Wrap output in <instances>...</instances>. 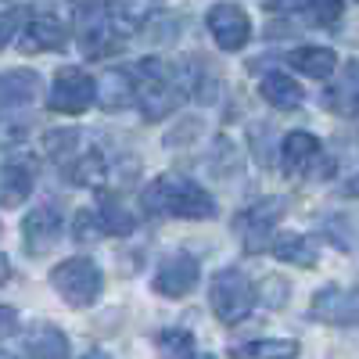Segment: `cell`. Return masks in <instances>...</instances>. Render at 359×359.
Masks as SVG:
<instances>
[{"label": "cell", "mask_w": 359, "mask_h": 359, "mask_svg": "<svg viewBox=\"0 0 359 359\" xmlns=\"http://www.w3.org/2000/svg\"><path fill=\"white\" fill-rule=\"evenodd\" d=\"M140 201L151 216H169V219H216V212H219L216 198L208 194L198 180L176 176V172L155 176L151 184L144 187Z\"/></svg>", "instance_id": "6da1fadb"}, {"label": "cell", "mask_w": 359, "mask_h": 359, "mask_svg": "<svg viewBox=\"0 0 359 359\" xmlns=\"http://www.w3.org/2000/svg\"><path fill=\"white\" fill-rule=\"evenodd\" d=\"M133 79H137V104H140L144 118H151V123L162 118V115H169V111H176L180 101L191 94L187 90V72L158 62V57H144V62H137Z\"/></svg>", "instance_id": "7a4b0ae2"}, {"label": "cell", "mask_w": 359, "mask_h": 359, "mask_svg": "<svg viewBox=\"0 0 359 359\" xmlns=\"http://www.w3.org/2000/svg\"><path fill=\"white\" fill-rule=\"evenodd\" d=\"M43 151L72 184H79V187L101 184L104 155L90 144L86 133H79V130H50V133H43Z\"/></svg>", "instance_id": "3957f363"}, {"label": "cell", "mask_w": 359, "mask_h": 359, "mask_svg": "<svg viewBox=\"0 0 359 359\" xmlns=\"http://www.w3.org/2000/svg\"><path fill=\"white\" fill-rule=\"evenodd\" d=\"M50 287L62 294V302H69L72 309H90L104 291V273L94 259L76 255V259H65L50 269Z\"/></svg>", "instance_id": "277c9868"}, {"label": "cell", "mask_w": 359, "mask_h": 359, "mask_svg": "<svg viewBox=\"0 0 359 359\" xmlns=\"http://www.w3.org/2000/svg\"><path fill=\"white\" fill-rule=\"evenodd\" d=\"M255 302H259V291L248 280V273H241V269L226 266V269H219V273L208 280V306H212L216 320H223L226 327L248 320Z\"/></svg>", "instance_id": "5b68a950"}, {"label": "cell", "mask_w": 359, "mask_h": 359, "mask_svg": "<svg viewBox=\"0 0 359 359\" xmlns=\"http://www.w3.org/2000/svg\"><path fill=\"white\" fill-rule=\"evenodd\" d=\"M72 40L83 50V57H104L111 50V11L108 0H72Z\"/></svg>", "instance_id": "8992f818"}, {"label": "cell", "mask_w": 359, "mask_h": 359, "mask_svg": "<svg viewBox=\"0 0 359 359\" xmlns=\"http://www.w3.org/2000/svg\"><path fill=\"white\" fill-rule=\"evenodd\" d=\"M97 101V83L79 65H62L54 72V86L47 94V108L57 115H83Z\"/></svg>", "instance_id": "52a82bcc"}, {"label": "cell", "mask_w": 359, "mask_h": 359, "mask_svg": "<svg viewBox=\"0 0 359 359\" xmlns=\"http://www.w3.org/2000/svg\"><path fill=\"white\" fill-rule=\"evenodd\" d=\"M280 216H284L280 198H262V201L248 205L245 212H237L233 216V230H237V237H241V248L248 255L266 252L269 245H273V226H277Z\"/></svg>", "instance_id": "ba28073f"}, {"label": "cell", "mask_w": 359, "mask_h": 359, "mask_svg": "<svg viewBox=\"0 0 359 359\" xmlns=\"http://www.w3.org/2000/svg\"><path fill=\"white\" fill-rule=\"evenodd\" d=\"M309 320L334 323V327H355L359 323V287H338V284L320 287L309 302Z\"/></svg>", "instance_id": "9c48e42d"}, {"label": "cell", "mask_w": 359, "mask_h": 359, "mask_svg": "<svg viewBox=\"0 0 359 359\" xmlns=\"http://www.w3.org/2000/svg\"><path fill=\"white\" fill-rule=\"evenodd\" d=\"M198 280H201L198 259L187 255V252H172L158 262L155 277H151V291L162 294V298H184L198 287Z\"/></svg>", "instance_id": "30bf717a"}, {"label": "cell", "mask_w": 359, "mask_h": 359, "mask_svg": "<svg viewBox=\"0 0 359 359\" xmlns=\"http://www.w3.org/2000/svg\"><path fill=\"white\" fill-rule=\"evenodd\" d=\"M65 233V216L57 205H36L33 212L22 219V245L29 255H47Z\"/></svg>", "instance_id": "8fae6325"}, {"label": "cell", "mask_w": 359, "mask_h": 359, "mask_svg": "<svg viewBox=\"0 0 359 359\" xmlns=\"http://www.w3.org/2000/svg\"><path fill=\"white\" fill-rule=\"evenodd\" d=\"M205 22H208V33H212L216 47L226 54H237L252 40V18L241 4H216Z\"/></svg>", "instance_id": "7c38bea8"}, {"label": "cell", "mask_w": 359, "mask_h": 359, "mask_svg": "<svg viewBox=\"0 0 359 359\" xmlns=\"http://www.w3.org/2000/svg\"><path fill=\"white\" fill-rule=\"evenodd\" d=\"M69 43V25L57 18V15H36L29 18L22 36H18V50L22 54H50V50H62Z\"/></svg>", "instance_id": "4fadbf2b"}, {"label": "cell", "mask_w": 359, "mask_h": 359, "mask_svg": "<svg viewBox=\"0 0 359 359\" xmlns=\"http://www.w3.org/2000/svg\"><path fill=\"white\" fill-rule=\"evenodd\" d=\"M323 158V144L320 137L306 133V130H294L280 140V169L284 176H306L316 169V162Z\"/></svg>", "instance_id": "5bb4252c"}, {"label": "cell", "mask_w": 359, "mask_h": 359, "mask_svg": "<svg viewBox=\"0 0 359 359\" xmlns=\"http://www.w3.org/2000/svg\"><path fill=\"white\" fill-rule=\"evenodd\" d=\"M137 101V79H133V69H104L101 79H97V104L104 111H118Z\"/></svg>", "instance_id": "9a60e30c"}, {"label": "cell", "mask_w": 359, "mask_h": 359, "mask_svg": "<svg viewBox=\"0 0 359 359\" xmlns=\"http://www.w3.org/2000/svg\"><path fill=\"white\" fill-rule=\"evenodd\" d=\"M40 72L33 69H11V72H0V108H22V104H33L40 97Z\"/></svg>", "instance_id": "2e32d148"}, {"label": "cell", "mask_w": 359, "mask_h": 359, "mask_svg": "<svg viewBox=\"0 0 359 359\" xmlns=\"http://www.w3.org/2000/svg\"><path fill=\"white\" fill-rule=\"evenodd\" d=\"M22 348L29 359H65L69 355V334L57 331L54 323H33L22 334Z\"/></svg>", "instance_id": "e0dca14e"}, {"label": "cell", "mask_w": 359, "mask_h": 359, "mask_svg": "<svg viewBox=\"0 0 359 359\" xmlns=\"http://www.w3.org/2000/svg\"><path fill=\"white\" fill-rule=\"evenodd\" d=\"M277 262H291V266H302V269H313L320 262V248L309 233H277L273 245H269Z\"/></svg>", "instance_id": "ac0fdd59"}, {"label": "cell", "mask_w": 359, "mask_h": 359, "mask_svg": "<svg viewBox=\"0 0 359 359\" xmlns=\"http://www.w3.org/2000/svg\"><path fill=\"white\" fill-rule=\"evenodd\" d=\"M108 11H111L115 33H123V36L140 33V29L158 15L155 0H108Z\"/></svg>", "instance_id": "d6986e66"}, {"label": "cell", "mask_w": 359, "mask_h": 359, "mask_svg": "<svg viewBox=\"0 0 359 359\" xmlns=\"http://www.w3.org/2000/svg\"><path fill=\"white\" fill-rule=\"evenodd\" d=\"M259 94H262V101H266L269 108H277V111H291V108H298V104L306 101V90L298 86L287 72H269V76H262Z\"/></svg>", "instance_id": "ffe728a7"}, {"label": "cell", "mask_w": 359, "mask_h": 359, "mask_svg": "<svg viewBox=\"0 0 359 359\" xmlns=\"http://www.w3.org/2000/svg\"><path fill=\"white\" fill-rule=\"evenodd\" d=\"M287 62H291V69H298V72L309 76V79H331L334 69H338V54H334L331 47H316V43H309V47L291 50V54H287Z\"/></svg>", "instance_id": "44dd1931"}, {"label": "cell", "mask_w": 359, "mask_h": 359, "mask_svg": "<svg viewBox=\"0 0 359 359\" xmlns=\"http://www.w3.org/2000/svg\"><path fill=\"white\" fill-rule=\"evenodd\" d=\"M323 104L341 115H359V62H345L341 79L323 94Z\"/></svg>", "instance_id": "7402d4cb"}, {"label": "cell", "mask_w": 359, "mask_h": 359, "mask_svg": "<svg viewBox=\"0 0 359 359\" xmlns=\"http://www.w3.org/2000/svg\"><path fill=\"white\" fill-rule=\"evenodd\" d=\"M29 194H33V169L25 162H8L0 169V205H22Z\"/></svg>", "instance_id": "603a6c76"}, {"label": "cell", "mask_w": 359, "mask_h": 359, "mask_svg": "<svg viewBox=\"0 0 359 359\" xmlns=\"http://www.w3.org/2000/svg\"><path fill=\"white\" fill-rule=\"evenodd\" d=\"M298 352L302 348L291 338H259V341H245L230 348L233 359H294Z\"/></svg>", "instance_id": "cb8c5ba5"}, {"label": "cell", "mask_w": 359, "mask_h": 359, "mask_svg": "<svg viewBox=\"0 0 359 359\" xmlns=\"http://www.w3.org/2000/svg\"><path fill=\"white\" fill-rule=\"evenodd\" d=\"M97 219H101V230L111 233V237H130L137 230V219L126 205H118L115 198H101L97 201Z\"/></svg>", "instance_id": "d4e9b609"}, {"label": "cell", "mask_w": 359, "mask_h": 359, "mask_svg": "<svg viewBox=\"0 0 359 359\" xmlns=\"http://www.w3.org/2000/svg\"><path fill=\"white\" fill-rule=\"evenodd\" d=\"M155 348L162 359H191L194 355V334L184 331V327H169L155 338Z\"/></svg>", "instance_id": "484cf974"}, {"label": "cell", "mask_w": 359, "mask_h": 359, "mask_svg": "<svg viewBox=\"0 0 359 359\" xmlns=\"http://www.w3.org/2000/svg\"><path fill=\"white\" fill-rule=\"evenodd\" d=\"M287 298H291V284L277 273H269L262 284H259V302L266 309H284L287 306Z\"/></svg>", "instance_id": "4316f807"}, {"label": "cell", "mask_w": 359, "mask_h": 359, "mask_svg": "<svg viewBox=\"0 0 359 359\" xmlns=\"http://www.w3.org/2000/svg\"><path fill=\"white\" fill-rule=\"evenodd\" d=\"M248 144H252L259 165L273 162V126H269V123H252L248 126Z\"/></svg>", "instance_id": "83f0119b"}, {"label": "cell", "mask_w": 359, "mask_h": 359, "mask_svg": "<svg viewBox=\"0 0 359 359\" xmlns=\"http://www.w3.org/2000/svg\"><path fill=\"white\" fill-rule=\"evenodd\" d=\"M104 230H101V219H97V208H83V212L72 216V237L79 245H90V241H97Z\"/></svg>", "instance_id": "f1b7e54d"}, {"label": "cell", "mask_w": 359, "mask_h": 359, "mask_svg": "<svg viewBox=\"0 0 359 359\" xmlns=\"http://www.w3.org/2000/svg\"><path fill=\"white\" fill-rule=\"evenodd\" d=\"M25 29V8H11V11H0V50L11 47V40L22 36Z\"/></svg>", "instance_id": "f546056e"}, {"label": "cell", "mask_w": 359, "mask_h": 359, "mask_svg": "<svg viewBox=\"0 0 359 359\" xmlns=\"http://www.w3.org/2000/svg\"><path fill=\"white\" fill-rule=\"evenodd\" d=\"M309 15H313L316 25H334L341 18V0H313Z\"/></svg>", "instance_id": "4dcf8cb0"}, {"label": "cell", "mask_w": 359, "mask_h": 359, "mask_svg": "<svg viewBox=\"0 0 359 359\" xmlns=\"http://www.w3.org/2000/svg\"><path fill=\"white\" fill-rule=\"evenodd\" d=\"M198 133H201V123H198V118H191V126H187V130H184V126H176L172 133H165V147H176L180 140L187 144V140H194Z\"/></svg>", "instance_id": "1f68e13d"}, {"label": "cell", "mask_w": 359, "mask_h": 359, "mask_svg": "<svg viewBox=\"0 0 359 359\" xmlns=\"http://www.w3.org/2000/svg\"><path fill=\"white\" fill-rule=\"evenodd\" d=\"M313 0H269L266 11H277V15H287V11H306Z\"/></svg>", "instance_id": "d6a6232c"}, {"label": "cell", "mask_w": 359, "mask_h": 359, "mask_svg": "<svg viewBox=\"0 0 359 359\" xmlns=\"http://www.w3.org/2000/svg\"><path fill=\"white\" fill-rule=\"evenodd\" d=\"M18 327V313L11 306H0V334H11Z\"/></svg>", "instance_id": "836d02e7"}, {"label": "cell", "mask_w": 359, "mask_h": 359, "mask_svg": "<svg viewBox=\"0 0 359 359\" xmlns=\"http://www.w3.org/2000/svg\"><path fill=\"white\" fill-rule=\"evenodd\" d=\"M8 277H11V262L0 255V284H8Z\"/></svg>", "instance_id": "e575fe53"}, {"label": "cell", "mask_w": 359, "mask_h": 359, "mask_svg": "<svg viewBox=\"0 0 359 359\" xmlns=\"http://www.w3.org/2000/svg\"><path fill=\"white\" fill-rule=\"evenodd\" d=\"M79 359H111L104 348H94V352H86V355H79Z\"/></svg>", "instance_id": "d590c367"}, {"label": "cell", "mask_w": 359, "mask_h": 359, "mask_svg": "<svg viewBox=\"0 0 359 359\" xmlns=\"http://www.w3.org/2000/svg\"><path fill=\"white\" fill-rule=\"evenodd\" d=\"M345 191H348V194H355V198H359V172H355V176H352V180H348V187H345Z\"/></svg>", "instance_id": "8d00e7d4"}, {"label": "cell", "mask_w": 359, "mask_h": 359, "mask_svg": "<svg viewBox=\"0 0 359 359\" xmlns=\"http://www.w3.org/2000/svg\"><path fill=\"white\" fill-rule=\"evenodd\" d=\"M191 359H216V355H208V352H194Z\"/></svg>", "instance_id": "74e56055"}, {"label": "cell", "mask_w": 359, "mask_h": 359, "mask_svg": "<svg viewBox=\"0 0 359 359\" xmlns=\"http://www.w3.org/2000/svg\"><path fill=\"white\" fill-rule=\"evenodd\" d=\"M0 359H15V355H11V352H4V348H0Z\"/></svg>", "instance_id": "f35d334b"}]
</instances>
